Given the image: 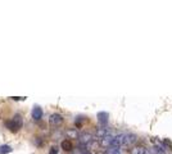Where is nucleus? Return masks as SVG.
Wrapping results in <instances>:
<instances>
[{"label": "nucleus", "mask_w": 172, "mask_h": 154, "mask_svg": "<svg viewBox=\"0 0 172 154\" xmlns=\"http://www.w3.org/2000/svg\"><path fill=\"white\" fill-rule=\"evenodd\" d=\"M5 126L11 130L13 132H17L18 130L22 127V117L21 114H16L12 119H9V121L5 122Z\"/></svg>", "instance_id": "nucleus-1"}, {"label": "nucleus", "mask_w": 172, "mask_h": 154, "mask_svg": "<svg viewBox=\"0 0 172 154\" xmlns=\"http://www.w3.org/2000/svg\"><path fill=\"white\" fill-rule=\"evenodd\" d=\"M49 123L51 125V126H54V127H58V126H60V125L63 123V117H62L60 114H58V113L51 114L50 118H49Z\"/></svg>", "instance_id": "nucleus-2"}, {"label": "nucleus", "mask_w": 172, "mask_h": 154, "mask_svg": "<svg viewBox=\"0 0 172 154\" xmlns=\"http://www.w3.org/2000/svg\"><path fill=\"white\" fill-rule=\"evenodd\" d=\"M78 141L80 144H82V145H90V144L93 143V135L91 134H81L78 136Z\"/></svg>", "instance_id": "nucleus-3"}, {"label": "nucleus", "mask_w": 172, "mask_h": 154, "mask_svg": "<svg viewBox=\"0 0 172 154\" xmlns=\"http://www.w3.org/2000/svg\"><path fill=\"white\" fill-rule=\"evenodd\" d=\"M137 141L136 135L132 134H125V139H123V145H132Z\"/></svg>", "instance_id": "nucleus-4"}, {"label": "nucleus", "mask_w": 172, "mask_h": 154, "mask_svg": "<svg viewBox=\"0 0 172 154\" xmlns=\"http://www.w3.org/2000/svg\"><path fill=\"white\" fill-rule=\"evenodd\" d=\"M113 140H114V137L111 136V135H108V136L100 139V145L104 148H111L113 145Z\"/></svg>", "instance_id": "nucleus-5"}, {"label": "nucleus", "mask_w": 172, "mask_h": 154, "mask_svg": "<svg viewBox=\"0 0 172 154\" xmlns=\"http://www.w3.org/2000/svg\"><path fill=\"white\" fill-rule=\"evenodd\" d=\"M108 117H109V114H108L107 112H100V113H98V121H99V123L102 125V126H107Z\"/></svg>", "instance_id": "nucleus-6"}, {"label": "nucleus", "mask_w": 172, "mask_h": 154, "mask_svg": "<svg viewBox=\"0 0 172 154\" xmlns=\"http://www.w3.org/2000/svg\"><path fill=\"white\" fill-rule=\"evenodd\" d=\"M41 117H42V110H41V108L39 107V105L33 107V109H32V118L35 119V121H39V119H41Z\"/></svg>", "instance_id": "nucleus-7"}, {"label": "nucleus", "mask_w": 172, "mask_h": 154, "mask_svg": "<svg viewBox=\"0 0 172 154\" xmlns=\"http://www.w3.org/2000/svg\"><path fill=\"white\" fill-rule=\"evenodd\" d=\"M130 154H146V149L144 146H134L130 150Z\"/></svg>", "instance_id": "nucleus-8"}, {"label": "nucleus", "mask_w": 172, "mask_h": 154, "mask_svg": "<svg viewBox=\"0 0 172 154\" xmlns=\"http://www.w3.org/2000/svg\"><path fill=\"white\" fill-rule=\"evenodd\" d=\"M62 149H63V150H66V152H69V150H72V143H71L69 140H63L62 141Z\"/></svg>", "instance_id": "nucleus-9"}, {"label": "nucleus", "mask_w": 172, "mask_h": 154, "mask_svg": "<svg viewBox=\"0 0 172 154\" xmlns=\"http://www.w3.org/2000/svg\"><path fill=\"white\" fill-rule=\"evenodd\" d=\"M106 154H122L121 148H117V146H111L107 149Z\"/></svg>", "instance_id": "nucleus-10"}, {"label": "nucleus", "mask_w": 172, "mask_h": 154, "mask_svg": "<svg viewBox=\"0 0 172 154\" xmlns=\"http://www.w3.org/2000/svg\"><path fill=\"white\" fill-rule=\"evenodd\" d=\"M109 135V132H108V130L107 128H99L98 131H97V136L99 137V139H103V137H106V136H108Z\"/></svg>", "instance_id": "nucleus-11"}, {"label": "nucleus", "mask_w": 172, "mask_h": 154, "mask_svg": "<svg viewBox=\"0 0 172 154\" xmlns=\"http://www.w3.org/2000/svg\"><path fill=\"white\" fill-rule=\"evenodd\" d=\"M12 152V148L9 145H0V154H8Z\"/></svg>", "instance_id": "nucleus-12"}, {"label": "nucleus", "mask_w": 172, "mask_h": 154, "mask_svg": "<svg viewBox=\"0 0 172 154\" xmlns=\"http://www.w3.org/2000/svg\"><path fill=\"white\" fill-rule=\"evenodd\" d=\"M66 134L68 135L71 139H76V137H77V131H76V130H68Z\"/></svg>", "instance_id": "nucleus-13"}, {"label": "nucleus", "mask_w": 172, "mask_h": 154, "mask_svg": "<svg viewBox=\"0 0 172 154\" xmlns=\"http://www.w3.org/2000/svg\"><path fill=\"white\" fill-rule=\"evenodd\" d=\"M163 144H164L167 148H172V143L168 140V139H164V140H163Z\"/></svg>", "instance_id": "nucleus-14"}, {"label": "nucleus", "mask_w": 172, "mask_h": 154, "mask_svg": "<svg viewBox=\"0 0 172 154\" xmlns=\"http://www.w3.org/2000/svg\"><path fill=\"white\" fill-rule=\"evenodd\" d=\"M49 154H58V150H57V148H55V146L51 148L50 150H49Z\"/></svg>", "instance_id": "nucleus-15"}, {"label": "nucleus", "mask_w": 172, "mask_h": 154, "mask_svg": "<svg viewBox=\"0 0 172 154\" xmlns=\"http://www.w3.org/2000/svg\"><path fill=\"white\" fill-rule=\"evenodd\" d=\"M84 154H90V153H89V152H86V153H84Z\"/></svg>", "instance_id": "nucleus-16"}]
</instances>
